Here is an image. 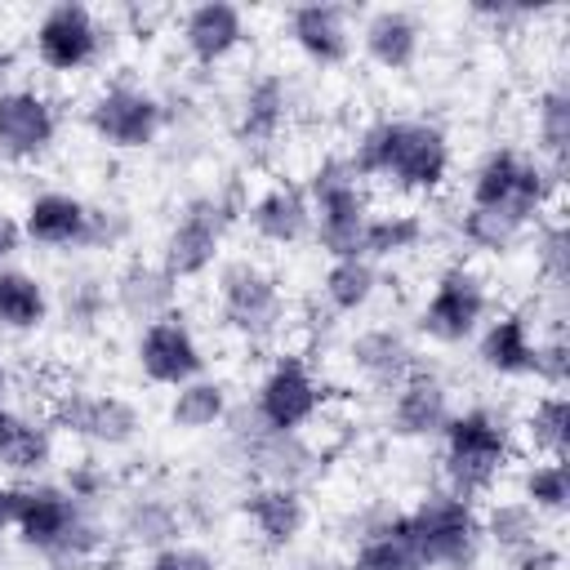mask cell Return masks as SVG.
Listing matches in <instances>:
<instances>
[{
    "mask_svg": "<svg viewBox=\"0 0 570 570\" xmlns=\"http://www.w3.org/2000/svg\"><path fill=\"white\" fill-rule=\"evenodd\" d=\"M343 156L361 183L401 196H436L454 174V142L428 116H379L356 129Z\"/></svg>",
    "mask_w": 570,
    "mask_h": 570,
    "instance_id": "obj_1",
    "label": "cell"
},
{
    "mask_svg": "<svg viewBox=\"0 0 570 570\" xmlns=\"http://www.w3.org/2000/svg\"><path fill=\"white\" fill-rule=\"evenodd\" d=\"M441 485L463 499H485L517 463V428L490 405L454 410L441 428Z\"/></svg>",
    "mask_w": 570,
    "mask_h": 570,
    "instance_id": "obj_2",
    "label": "cell"
},
{
    "mask_svg": "<svg viewBox=\"0 0 570 570\" xmlns=\"http://www.w3.org/2000/svg\"><path fill=\"white\" fill-rule=\"evenodd\" d=\"M561 200V183L543 169L539 156L521 147H490L468 174V205L503 214L517 232H534Z\"/></svg>",
    "mask_w": 570,
    "mask_h": 570,
    "instance_id": "obj_3",
    "label": "cell"
},
{
    "mask_svg": "<svg viewBox=\"0 0 570 570\" xmlns=\"http://www.w3.org/2000/svg\"><path fill=\"white\" fill-rule=\"evenodd\" d=\"M223 441H227V459L263 485H298L307 490L321 468H325V450L307 441V432H276L267 423H258V414L249 410V401H232L227 419H223Z\"/></svg>",
    "mask_w": 570,
    "mask_h": 570,
    "instance_id": "obj_4",
    "label": "cell"
},
{
    "mask_svg": "<svg viewBox=\"0 0 570 570\" xmlns=\"http://www.w3.org/2000/svg\"><path fill=\"white\" fill-rule=\"evenodd\" d=\"M401 534L414 543L428 570H476L481 566V508L445 485H428L410 508H396Z\"/></svg>",
    "mask_w": 570,
    "mask_h": 570,
    "instance_id": "obj_5",
    "label": "cell"
},
{
    "mask_svg": "<svg viewBox=\"0 0 570 570\" xmlns=\"http://www.w3.org/2000/svg\"><path fill=\"white\" fill-rule=\"evenodd\" d=\"M214 303H218V325L245 347L276 343V334L289 321V298L281 276L254 254H236L214 267Z\"/></svg>",
    "mask_w": 570,
    "mask_h": 570,
    "instance_id": "obj_6",
    "label": "cell"
},
{
    "mask_svg": "<svg viewBox=\"0 0 570 570\" xmlns=\"http://www.w3.org/2000/svg\"><path fill=\"white\" fill-rule=\"evenodd\" d=\"M312 205V240L325 258H352L361 249V232L374 214L370 187L352 174L343 151H325L303 178Z\"/></svg>",
    "mask_w": 570,
    "mask_h": 570,
    "instance_id": "obj_7",
    "label": "cell"
},
{
    "mask_svg": "<svg viewBox=\"0 0 570 570\" xmlns=\"http://www.w3.org/2000/svg\"><path fill=\"white\" fill-rule=\"evenodd\" d=\"M45 423L89 450H129L142 436V410L102 387H58L45 405Z\"/></svg>",
    "mask_w": 570,
    "mask_h": 570,
    "instance_id": "obj_8",
    "label": "cell"
},
{
    "mask_svg": "<svg viewBox=\"0 0 570 570\" xmlns=\"http://www.w3.org/2000/svg\"><path fill=\"white\" fill-rule=\"evenodd\" d=\"M232 227H236V218L223 209V200L214 191H191L178 205V214L169 218L156 258L178 285L183 281H200L223 263V245H227Z\"/></svg>",
    "mask_w": 570,
    "mask_h": 570,
    "instance_id": "obj_9",
    "label": "cell"
},
{
    "mask_svg": "<svg viewBox=\"0 0 570 570\" xmlns=\"http://www.w3.org/2000/svg\"><path fill=\"white\" fill-rule=\"evenodd\" d=\"M325 405H330V387L316 374L307 352H276L249 396V410L258 414V423L276 432H307V423H316Z\"/></svg>",
    "mask_w": 570,
    "mask_h": 570,
    "instance_id": "obj_10",
    "label": "cell"
},
{
    "mask_svg": "<svg viewBox=\"0 0 570 570\" xmlns=\"http://www.w3.org/2000/svg\"><path fill=\"white\" fill-rule=\"evenodd\" d=\"M165 98L138 80H107L85 102V125L107 151H151L165 134Z\"/></svg>",
    "mask_w": 570,
    "mask_h": 570,
    "instance_id": "obj_11",
    "label": "cell"
},
{
    "mask_svg": "<svg viewBox=\"0 0 570 570\" xmlns=\"http://www.w3.org/2000/svg\"><path fill=\"white\" fill-rule=\"evenodd\" d=\"M490 316V285L472 263H445L432 276V289L423 294L414 312V330L432 343H468Z\"/></svg>",
    "mask_w": 570,
    "mask_h": 570,
    "instance_id": "obj_12",
    "label": "cell"
},
{
    "mask_svg": "<svg viewBox=\"0 0 570 570\" xmlns=\"http://www.w3.org/2000/svg\"><path fill=\"white\" fill-rule=\"evenodd\" d=\"M107 45H111L107 22L89 4H76V0L49 4L31 27V53L53 76H80L98 67Z\"/></svg>",
    "mask_w": 570,
    "mask_h": 570,
    "instance_id": "obj_13",
    "label": "cell"
},
{
    "mask_svg": "<svg viewBox=\"0 0 570 570\" xmlns=\"http://www.w3.org/2000/svg\"><path fill=\"white\" fill-rule=\"evenodd\" d=\"M134 365H138V374L147 383L174 392V387L200 379L205 365H209V356H205V347H200L187 312L174 307L169 316H160L151 325H138V334H134Z\"/></svg>",
    "mask_w": 570,
    "mask_h": 570,
    "instance_id": "obj_14",
    "label": "cell"
},
{
    "mask_svg": "<svg viewBox=\"0 0 570 570\" xmlns=\"http://www.w3.org/2000/svg\"><path fill=\"white\" fill-rule=\"evenodd\" d=\"M58 134H62V111L45 89L36 85L0 89V160L36 165L58 147Z\"/></svg>",
    "mask_w": 570,
    "mask_h": 570,
    "instance_id": "obj_15",
    "label": "cell"
},
{
    "mask_svg": "<svg viewBox=\"0 0 570 570\" xmlns=\"http://www.w3.org/2000/svg\"><path fill=\"white\" fill-rule=\"evenodd\" d=\"M294 111V89L289 76L276 67H263L254 76H245L236 102H232V138L245 151H267L281 142L285 125Z\"/></svg>",
    "mask_w": 570,
    "mask_h": 570,
    "instance_id": "obj_16",
    "label": "cell"
},
{
    "mask_svg": "<svg viewBox=\"0 0 570 570\" xmlns=\"http://www.w3.org/2000/svg\"><path fill=\"white\" fill-rule=\"evenodd\" d=\"M236 512L245 517V525L263 552H289L312 525V499L298 485L249 481L236 499Z\"/></svg>",
    "mask_w": 570,
    "mask_h": 570,
    "instance_id": "obj_17",
    "label": "cell"
},
{
    "mask_svg": "<svg viewBox=\"0 0 570 570\" xmlns=\"http://www.w3.org/2000/svg\"><path fill=\"white\" fill-rule=\"evenodd\" d=\"M89 508L62 485V481H18L13 485V534L22 548H31L36 557L49 552Z\"/></svg>",
    "mask_w": 570,
    "mask_h": 570,
    "instance_id": "obj_18",
    "label": "cell"
},
{
    "mask_svg": "<svg viewBox=\"0 0 570 570\" xmlns=\"http://www.w3.org/2000/svg\"><path fill=\"white\" fill-rule=\"evenodd\" d=\"M454 405H450V383L441 379V370L419 365L405 383H396L387 392V414L383 428L396 441H436L441 428L450 423Z\"/></svg>",
    "mask_w": 570,
    "mask_h": 570,
    "instance_id": "obj_19",
    "label": "cell"
},
{
    "mask_svg": "<svg viewBox=\"0 0 570 570\" xmlns=\"http://www.w3.org/2000/svg\"><path fill=\"white\" fill-rule=\"evenodd\" d=\"M187 530V499L142 485L120 494L116 503V521H111V539L134 548V552H156L165 543H178Z\"/></svg>",
    "mask_w": 570,
    "mask_h": 570,
    "instance_id": "obj_20",
    "label": "cell"
},
{
    "mask_svg": "<svg viewBox=\"0 0 570 570\" xmlns=\"http://www.w3.org/2000/svg\"><path fill=\"white\" fill-rule=\"evenodd\" d=\"M245 40H249V18L240 4L205 0V4L183 9V18H178V45H183L187 62L200 71L232 62Z\"/></svg>",
    "mask_w": 570,
    "mask_h": 570,
    "instance_id": "obj_21",
    "label": "cell"
},
{
    "mask_svg": "<svg viewBox=\"0 0 570 570\" xmlns=\"http://www.w3.org/2000/svg\"><path fill=\"white\" fill-rule=\"evenodd\" d=\"M22 240L49 254H85L89 240V200L62 187H45L22 205Z\"/></svg>",
    "mask_w": 570,
    "mask_h": 570,
    "instance_id": "obj_22",
    "label": "cell"
},
{
    "mask_svg": "<svg viewBox=\"0 0 570 570\" xmlns=\"http://www.w3.org/2000/svg\"><path fill=\"white\" fill-rule=\"evenodd\" d=\"M245 227L254 232V240L272 249H294L312 240V205L303 178H272L263 191H254L245 209Z\"/></svg>",
    "mask_w": 570,
    "mask_h": 570,
    "instance_id": "obj_23",
    "label": "cell"
},
{
    "mask_svg": "<svg viewBox=\"0 0 570 570\" xmlns=\"http://www.w3.org/2000/svg\"><path fill=\"white\" fill-rule=\"evenodd\" d=\"M343 352H347L352 374L374 392H392L396 383H405L423 365L414 338L401 325H365L347 338Z\"/></svg>",
    "mask_w": 570,
    "mask_h": 570,
    "instance_id": "obj_24",
    "label": "cell"
},
{
    "mask_svg": "<svg viewBox=\"0 0 570 570\" xmlns=\"http://www.w3.org/2000/svg\"><path fill=\"white\" fill-rule=\"evenodd\" d=\"M472 343H476V365L490 370L494 379H534L539 330L525 307L490 312Z\"/></svg>",
    "mask_w": 570,
    "mask_h": 570,
    "instance_id": "obj_25",
    "label": "cell"
},
{
    "mask_svg": "<svg viewBox=\"0 0 570 570\" xmlns=\"http://www.w3.org/2000/svg\"><path fill=\"white\" fill-rule=\"evenodd\" d=\"M285 36L312 67H343L356 53V27L343 4H294L285 13Z\"/></svg>",
    "mask_w": 570,
    "mask_h": 570,
    "instance_id": "obj_26",
    "label": "cell"
},
{
    "mask_svg": "<svg viewBox=\"0 0 570 570\" xmlns=\"http://www.w3.org/2000/svg\"><path fill=\"white\" fill-rule=\"evenodd\" d=\"M111 312H120L134 325H151L178 307V281L160 267V258L129 254L111 276Z\"/></svg>",
    "mask_w": 570,
    "mask_h": 570,
    "instance_id": "obj_27",
    "label": "cell"
},
{
    "mask_svg": "<svg viewBox=\"0 0 570 570\" xmlns=\"http://www.w3.org/2000/svg\"><path fill=\"white\" fill-rule=\"evenodd\" d=\"M356 45L379 71L401 76L423 58V18L414 9H401V4L370 9L356 27Z\"/></svg>",
    "mask_w": 570,
    "mask_h": 570,
    "instance_id": "obj_28",
    "label": "cell"
},
{
    "mask_svg": "<svg viewBox=\"0 0 570 570\" xmlns=\"http://www.w3.org/2000/svg\"><path fill=\"white\" fill-rule=\"evenodd\" d=\"M543 160V169L566 183L570 169V85L557 76L534 94V151Z\"/></svg>",
    "mask_w": 570,
    "mask_h": 570,
    "instance_id": "obj_29",
    "label": "cell"
},
{
    "mask_svg": "<svg viewBox=\"0 0 570 570\" xmlns=\"http://www.w3.org/2000/svg\"><path fill=\"white\" fill-rule=\"evenodd\" d=\"M534 276L548 298V321H566V294H570V227L566 214L552 209L534 232Z\"/></svg>",
    "mask_w": 570,
    "mask_h": 570,
    "instance_id": "obj_30",
    "label": "cell"
},
{
    "mask_svg": "<svg viewBox=\"0 0 570 570\" xmlns=\"http://www.w3.org/2000/svg\"><path fill=\"white\" fill-rule=\"evenodd\" d=\"M53 312L45 281L27 267H0V334H36Z\"/></svg>",
    "mask_w": 570,
    "mask_h": 570,
    "instance_id": "obj_31",
    "label": "cell"
},
{
    "mask_svg": "<svg viewBox=\"0 0 570 570\" xmlns=\"http://www.w3.org/2000/svg\"><path fill=\"white\" fill-rule=\"evenodd\" d=\"M432 236L428 218L419 209H387V214H370L365 232H361V258H370L374 267L392 263V258H405L414 249H423Z\"/></svg>",
    "mask_w": 570,
    "mask_h": 570,
    "instance_id": "obj_32",
    "label": "cell"
},
{
    "mask_svg": "<svg viewBox=\"0 0 570 570\" xmlns=\"http://www.w3.org/2000/svg\"><path fill=\"white\" fill-rule=\"evenodd\" d=\"M379 285H383V272L361 254L330 258L321 272V298H325L330 316H361L379 298Z\"/></svg>",
    "mask_w": 570,
    "mask_h": 570,
    "instance_id": "obj_33",
    "label": "cell"
},
{
    "mask_svg": "<svg viewBox=\"0 0 570 570\" xmlns=\"http://www.w3.org/2000/svg\"><path fill=\"white\" fill-rule=\"evenodd\" d=\"M227 410H232V387L214 374H200L169 392L165 414H169V428H178V432H214V428H223Z\"/></svg>",
    "mask_w": 570,
    "mask_h": 570,
    "instance_id": "obj_34",
    "label": "cell"
},
{
    "mask_svg": "<svg viewBox=\"0 0 570 570\" xmlns=\"http://www.w3.org/2000/svg\"><path fill=\"white\" fill-rule=\"evenodd\" d=\"M543 534H548V517H539L525 499H490L481 508V543L499 557H512Z\"/></svg>",
    "mask_w": 570,
    "mask_h": 570,
    "instance_id": "obj_35",
    "label": "cell"
},
{
    "mask_svg": "<svg viewBox=\"0 0 570 570\" xmlns=\"http://www.w3.org/2000/svg\"><path fill=\"white\" fill-rule=\"evenodd\" d=\"M521 445L534 459H566L570 454V396L566 392H539L517 428Z\"/></svg>",
    "mask_w": 570,
    "mask_h": 570,
    "instance_id": "obj_36",
    "label": "cell"
},
{
    "mask_svg": "<svg viewBox=\"0 0 570 570\" xmlns=\"http://www.w3.org/2000/svg\"><path fill=\"white\" fill-rule=\"evenodd\" d=\"M53 454H58V432L45 419L18 414L13 419V432H9V441L0 450V468L13 476V485L18 481H40L49 472Z\"/></svg>",
    "mask_w": 570,
    "mask_h": 570,
    "instance_id": "obj_37",
    "label": "cell"
},
{
    "mask_svg": "<svg viewBox=\"0 0 570 570\" xmlns=\"http://www.w3.org/2000/svg\"><path fill=\"white\" fill-rule=\"evenodd\" d=\"M111 525L89 508L49 552H40V561H45V570H98L102 566V557L111 552Z\"/></svg>",
    "mask_w": 570,
    "mask_h": 570,
    "instance_id": "obj_38",
    "label": "cell"
},
{
    "mask_svg": "<svg viewBox=\"0 0 570 570\" xmlns=\"http://www.w3.org/2000/svg\"><path fill=\"white\" fill-rule=\"evenodd\" d=\"M111 312V285L98 272H71L58 289V316L71 334H94Z\"/></svg>",
    "mask_w": 570,
    "mask_h": 570,
    "instance_id": "obj_39",
    "label": "cell"
},
{
    "mask_svg": "<svg viewBox=\"0 0 570 570\" xmlns=\"http://www.w3.org/2000/svg\"><path fill=\"white\" fill-rule=\"evenodd\" d=\"M343 570H428V566H423V557L414 552V543L401 534L396 512H392V521H387L383 530H374V534H365V539L352 543Z\"/></svg>",
    "mask_w": 570,
    "mask_h": 570,
    "instance_id": "obj_40",
    "label": "cell"
},
{
    "mask_svg": "<svg viewBox=\"0 0 570 570\" xmlns=\"http://www.w3.org/2000/svg\"><path fill=\"white\" fill-rule=\"evenodd\" d=\"M517 499H525L539 517H566L570 508V463L566 459H530L517 476Z\"/></svg>",
    "mask_w": 570,
    "mask_h": 570,
    "instance_id": "obj_41",
    "label": "cell"
},
{
    "mask_svg": "<svg viewBox=\"0 0 570 570\" xmlns=\"http://www.w3.org/2000/svg\"><path fill=\"white\" fill-rule=\"evenodd\" d=\"M454 232H459V240H463L472 254H485V258H503V254H512V249L525 240V232H517L503 214H494V209H472V205H463V214L454 218Z\"/></svg>",
    "mask_w": 570,
    "mask_h": 570,
    "instance_id": "obj_42",
    "label": "cell"
},
{
    "mask_svg": "<svg viewBox=\"0 0 570 570\" xmlns=\"http://www.w3.org/2000/svg\"><path fill=\"white\" fill-rule=\"evenodd\" d=\"M534 383H543L548 392H566V383H570L566 321H548V334H539V347H534Z\"/></svg>",
    "mask_w": 570,
    "mask_h": 570,
    "instance_id": "obj_43",
    "label": "cell"
},
{
    "mask_svg": "<svg viewBox=\"0 0 570 570\" xmlns=\"http://www.w3.org/2000/svg\"><path fill=\"white\" fill-rule=\"evenodd\" d=\"M134 236V218L129 209L120 205H89V240H85V254H111V249H125Z\"/></svg>",
    "mask_w": 570,
    "mask_h": 570,
    "instance_id": "obj_44",
    "label": "cell"
},
{
    "mask_svg": "<svg viewBox=\"0 0 570 570\" xmlns=\"http://www.w3.org/2000/svg\"><path fill=\"white\" fill-rule=\"evenodd\" d=\"M62 485H67L85 508L98 512V508L107 503V494H111V472H107L102 459H76V463H67Z\"/></svg>",
    "mask_w": 570,
    "mask_h": 570,
    "instance_id": "obj_45",
    "label": "cell"
},
{
    "mask_svg": "<svg viewBox=\"0 0 570 570\" xmlns=\"http://www.w3.org/2000/svg\"><path fill=\"white\" fill-rule=\"evenodd\" d=\"M142 570H218V557L209 548H200V543L178 539V543H165V548L147 552Z\"/></svg>",
    "mask_w": 570,
    "mask_h": 570,
    "instance_id": "obj_46",
    "label": "cell"
},
{
    "mask_svg": "<svg viewBox=\"0 0 570 570\" xmlns=\"http://www.w3.org/2000/svg\"><path fill=\"white\" fill-rule=\"evenodd\" d=\"M503 561H508V570H561V566H566V552H561V543H552V539L543 534V539L525 543L521 552H512V557H503Z\"/></svg>",
    "mask_w": 570,
    "mask_h": 570,
    "instance_id": "obj_47",
    "label": "cell"
},
{
    "mask_svg": "<svg viewBox=\"0 0 570 570\" xmlns=\"http://www.w3.org/2000/svg\"><path fill=\"white\" fill-rule=\"evenodd\" d=\"M472 18L490 22L494 31H508V27L534 22V18H539V9H530V4H476V9H472Z\"/></svg>",
    "mask_w": 570,
    "mask_h": 570,
    "instance_id": "obj_48",
    "label": "cell"
},
{
    "mask_svg": "<svg viewBox=\"0 0 570 570\" xmlns=\"http://www.w3.org/2000/svg\"><path fill=\"white\" fill-rule=\"evenodd\" d=\"M22 245H27V240H22V223H18L13 214L0 209V267H4Z\"/></svg>",
    "mask_w": 570,
    "mask_h": 570,
    "instance_id": "obj_49",
    "label": "cell"
},
{
    "mask_svg": "<svg viewBox=\"0 0 570 570\" xmlns=\"http://www.w3.org/2000/svg\"><path fill=\"white\" fill-rule=\"evenodd\" d=\"M13 530V485L0 481V534Z\"/></svg>",
    "mask_w": 570,
    "mask_h": 570,
    "instance_id": "obj_50",
    "label": "cell"
},
{
    "mask_svg": "<svg viewBox=\"0 0 570 570\" xmlns=\"http://www.w3.org/2000/svg\"><path fill=\"white\" fill-rule=\"evenodd\" d=\"M9 76H13V49H9V40L0 36V89H9Z\"/></svg>",
    "mask_w": 570,
    "mask_h": 570,
    "instance_id": "obj_51",
    "label": "cell"
},
{
    "mask_svg": "<svg viewBox=\"0 0 570 570\" xmlns=\"http://www.w3.org/2000/svg\"><path fill=\"white\" fill-rule=\"evenodd\" d=\"M9 392H13V365L0 356V405H9Z\"/></svg>",
    "mask_w": 570,
    "mask_h": 570,
    "instance_id": "obj_52",
    "label": "cell"
},
{
    "mask_svg": "<svg viewBox=\"0 0 570 570\" xmlns=\"http://www.w3.org/2000/svg\"><path fill=\"white\" fill-rule=\"evenodd\" d=\"M13 419H18V414H13L9 405H0V450H4V441H9V432H13Z\"/></svg>",
    "mask_w": 570,
    "mask_h": 570,
    "instance_id": "obj_53",
    "label": "cell"
},
{
    "mask_svg": "<svg viewBox=\"0 0 570 570\" xmlns=\"http://www.w3.org/2000/svg\"><path fill=\"white\" fill-rule=\"evenodd\" d=\"M294 570H316V566H312V561H303V566H294Z\"/></svg>",
    "mask_w": 570,
    "mask_h": 570,
    "instance_id": "obj_54",
    "label": "cell"
}]
</instances>
